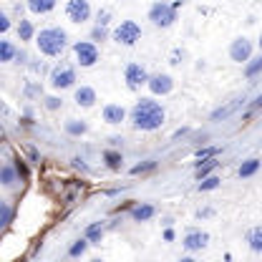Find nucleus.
Here are the masks:
<instances>
[{"label":"nucleus","instance_id":"6","mask_svg":"<svg viewBox=\"0 0 262 262\" xmlns=\"http://www.w3.org/2000/svg\"><path fill=\"white\" fill-rule=\"evenodd\" d=\"M66 16L74 23H86L91 18V5L89 0H68L66 3Z\"/></svg>","mask_w":262,"mask_h":262},{"label":"nucleus","instance_id":"21","mask_svg":"<svg viewBox=\"0 0 262 262\" xmlns=\"http://www.w3.org/2000/svg\"><path fill=\"white\" fill-rule=\"evenodd\" d=\"M86 237H89V242H101V237H104V227H101L98 222L91 225L89 229H86Z\"/></svg>","mask_w":262,"mask_h":262},{"label":"nucleus","instance_id":"20","mask_svg":"<svg viewBox=\"0 0 262 262\" xmlns=\"http://www.w3.org/2000/svg\"><path fill=\"white\" fill-rule=\"evenodd\" d=\"M214 167H217V159H214V156L205 159V164H202V167L197 169V179H205V177H207V174H209Z\"/></svg>","mask_w":262,"mask_h":262},{"label":"nucleus","instance_id":"1","mask_svg":"<svg viewBox=\"0 0 262 262\" xmlns=\"http://www.w3.org/2000/svg\"><path fill=\"white\" fill-rule=\"evenodd\" d=\"M164 119H167L164 109L159 106L156 101H149V98H141L139 104L131 109V126L139 129V131H156L164 124Z\"/></svg>","mask_w":262,"mask_h":262},{"label":"nucleus","instance_id":"12","mask_svg":"<svg viewBox=\"0 0 262 262\" xmlns=\"http://www.w3.org/2000/svg\"><path fill=\"white\" fill-rule=\"evenodd\" d=\"M126 119V109L119 106V104H109L104 106V121L106 124H121Z\"/></svg>","mask_w":262,"mask_h":262},{"label":"nucleus","instance_id":"19","mask_svg":"<svg viewBox=\"0 0 262 262\" xmlns=\"http://www.w3.org/2000/svg\"><path fill=\"white\" fill-rule=\"evenodd\" d=\"M18 38L20 40H31L33 38V23L31 20H20L18 23Z\"/></svg>","mask_w":262,"mask_h":262},{"label":"nucleus","instance_id":"9","mask_svg":"<svg viewBox=\"0 0 262 262\" xmlns=\"http://www.w3.org/2000/svg\"><path fill=\"white\" fill-rule=\"evenodd\" d=\"M250 56H252V43L250 40H247V38L232 40V46H229V58H232V61L247 63V61H250Z\"/></svg>","mask_w":262,"mask_h":262},{"label":"nucleus","instance_id":"2","mask_svg":"<svg viewBox=\"0 0 262 262\" xmlns=\"http://www.w3.org/2000/svg\"><path fill=\"white\" fill-rule=\"evenodd\" d=\"M66 46H68V36L61 28H46L38 36V48L46 56H61L66 51Z\"/></svg>","mask_w":262,"mask_h":262},{"label":"nucleus","instance_id":"10","mask_svg":"<svg viewBox=\"0 0 262 262\" xmlns=\"http://www.w3.org/2000/svg\"><path fill=\"white\" fill-rule=\"evenodd\" d=\"M209 242V235L207 232H202V229H194V232H189V235L184 237V250L187 252H199V250H205Z\"/></svg>","mask_w":262,"mask_h":262},{"label":"nucleus","instance_id":"25","mask_svg":"<svg viewBox=\"0 0 262 262\" xmlns=\"http://www.w3.org/2000/svg\"><path fill=\"white\" fill-rule=\"evenodd\" d=\"M104 156H106V164H109L111 169H121V154H116V151H106Z\"/></svg>","mask_w":262,"mask_h":262},{"label":"nucleus","instance_id":"17","mask_svg":"<svg viewBox=\"0 0 262 262\" xmlns=\"http://www.w3.org/2000/svg\"><path fill=\"white\" fill-rule=\"evenodd\" d=\"M260 171V159H247V162L240 167V177L247 179V177H252V174Z\"/></svg>","mask_w":262,"mask_h":262},{"label":"nucleus","instance_id":"14","mask_svg":"<svg viewBox=\"0 0 262 262\" xmlns=\"http://www.w3.org/2000/svg\"><path fill=\"white\" fill-rule=\"evenodd\" d=\"M247 244H250L252 252H262V225L252 227L250 232H247Z\"/></svg>","mask_w":262,"mask_h":262},{"label":"nucleus","instance_id":"31","mask_svg":"<svg viewBox=\"0 0 262 262\" xmlns=\"http://www.w3.org/2000/svg\"><path fill=\"white\" fill-rule=\"evenodd\" d=\"M8 28H10V23H8V16H0V31H8Z\"/></svg>","mask_w":262,"mask_h":262},{"label":"nucleus","instance_id":"26","mask_svg":"<svg viewBox=\"0 0 262 262\" xmlns=\"http://www.w3.org/2000/svg\"><path fill=\"white\" fill-rule=\"evenodd\" d=\"M66 131H68V134H86V124L68 121V124H66Z\"/></svg>","mask_w":262,"mask_h":262},{"label":"nucleus","instance_id":"22","mask_svg":"<svg viewBox=\"0 0 262 262\" xmlns=\"http://www.w3.org/2000/svg\"><path fill=\"white\" fill-rule=\"evenodd\" d=\"M262 71V56L257 58V61H252V63H247V68H244V76L247 78H255L257 74Z\"/></svg>","mask_w":262,"mask_h":262},{"label":"nucleus","instance_id":"33","mask_svg":"<svg viewBox=\"0 0 262 262\" xmlns=\"http://www.w3.org/2000/svg\"><path fill=\"white\" fill-rule=\"evenodd\" d=\"M154 164H144V167H134V169H131V174H139V171H144V169H151Z\"/></svg>","mask_w":262,"mask_h":262},{"label":"nucleus","instance_id":"18","mask_svg":"<svg viewBox=\"0 0 262 262\" xmlns=\"http://www.w3.org/2000/svg\"><path fill=\"white\" fill-rule=\"evenodd\" d=\"M13 56H16V48H13L10 40H0V61H13Z\"/></svg>","mask_w":262,"mask_h":262},{"label":"nucleus","instance_id":"5","mask_svg":"<svg viewBox=\"0 0 262 262\" xmlns=\"http://www.w3.org/2000/svg\"><path fill=\"white\" fill-rule=\"evenodd\" d=\"M124 78H126V86L131 91H136L141 89L144 83H149V74H147V68L139 66V63H129L126 71H124Z\"/></svg>","mask_w":262,"mask_h":262},{"label":"nucleus","instance_id":"13","mask_svg":"<svg viewBox=\"0 0 262 262\" xmlns=\"http://www.w3.org/2000/svg\"><path fill=\"white\" fill-rule=\"evenodd\" d=\"M76 104L83 106V109H89L96 104V91L91 89V86H81V89H76Z\"/></svg>","mask_w":262,"mask_h":262},{"label":"nucleus","instance_id":"23","mask_svg":"<svg viewBox=\"0 0 262 262\" xmlns=\"http://www.w3.org/2000/svg\"><path fill=\"white\" fill-rule=\"evenodd\" d=\"M220 187V177H205L199 182V189L202 192H212V189H217Z\"/></svg>","mask_w":262,"mask_h":262},{"label":"nucleus","instance_id":"30","mask_svg":"<svg viewBox=\"0 0 262 262\" xmlns=\"http://www.w3.org/2000/svg\"><path fill=\"white\" fill-rule=\"evenodd\" d=\"M46 106L48 109H58V106H61V101H58L56 96H51V98H46Z\"/></svg>","mask_w":262,"mask_h":262},{"label":"nucleus","instance_id":"24","mask_svg":"<svg viewBox=\"0 0 262 262\" xmlns=\"http://www.w3.org/2000/svg\"><path fill=\"white\" fill-rule=\"evenodd\" d=\"M86 247H89V237L78 240V242H76V244L68 250V255H71V257H78V255H83V252H86Z\"/></svg>","mask_w":262,"mask_h":262},{"label":"nucleus","instance_id":"15","mask_svg":"<svg viewBox=\"0 0 262 262\" xmlns=\"http://www.w3.org/2000/svg\"><path fill=\"white\" fill-rule=\"evenodd\" d=\"M28 8H31V13L43 16V13H51L56 8V0H28Z\"/></svg>","mask_w":262,"mask_h":262},{"label":"nucleus","instance_id":"7","mask_svg":"<svg viewBox=\"0 0 262 262\" xmlns=\"http://www.w3.org/2000/svg\"><path fill=\"white\" fill-rule=\"evenodd\" d=\"M76 81V71L71 68V66H56L53 68V74H51V86L53 89H71Z\"/></svg>","mask_w":262,"mask_h":262},{"label":"nucleus","instance_id":"8","mask_svg":"<svg viewBox=\"0 0 262 262\" xmlns=\"http://www.w3.org/2000/svg\"><path fill=\"white\" fill-rule=\"evenodd\" d=\"M74 51H76V58H78V66H83V68H91L98 61V48L94 46V43H89V40L76 43Z\"/></svg>","mask_w":262,"mask_h":262},{"label":"nucleus","instance_id":"28","mask_svg":"<svg viewBox=\"0 0 262 262\" xmlns=\"http://www.w3.org/2000/svg\"><path fill=\"white\" fill-rule=\"evenodd\" d=\"M3 184H5V187H10V184H13V169H10L8 164L3 167Z\"/></svg>","mask_w":262,"mask_h":262},{"label":"nucleus","instance_id":"29","mask_svg":"<svg viewBox=\"0 0 262 262\" xmlns=\"http://www.w3.org/2000/svg\"><path fill=\"white\" fill-rule=\"evenodd\" d=\"M217 151H220V149H217V147H214V149H205V151H199L197 156H199V159H209V156H214Z\"/></svg>","mask_w":262,"mask_h":262},{"label":"nucleus","instance_id":"32","mask_svg":"<svg viewBox=\"0 0 262 262\" xmlns=\"http://www.w3.org/2000/svg\"><path fill=\"white\" fill-rule=\"evenodd\" d=\"M94 38H96V40H104V38H106V31H104V28H96V31H94Z\"/></svg>","mask_w":262,"mask_h":262},{"label":"nucleus","instance_id":"3","mask_svg":"<svg viewBox=\"0 0 262 262\" xmlns=\"http://www.w3.org/2000/svg\"><path fill=\"white\" fill-rule=\"evenodd\" d=\"M149 20L156 28H169V25H174V20H177V8L159 0V3H154L149 8Z\"/></svg>","mask_w":262,"mask_h":262},{"label":"nucleus","instance_id":"11","mask_svg":"<svg viewBox=\"0 0 262 262\" xmlns=\"http://www.w3.org/2000/svg\"><path fill=\"white\" fill-rule=\"evenodd\" d=\"M149 89H151V94H156V96H167V94L174 89V81H171V76H167V74H156V76L149 78Z\"/></svg>","mask_w":262,"mask_h":262},{"label":"nucleus","instance_id":"27","mask_svg":"<svg viewBox=\"0 0 262 262\" xmlns=\"http://www.w3.org/2000/svg\"><path fill=\"white\" fill-rule=\"evenodd\" d=\"M10 222V207L8 202H0V225H8Z\"/></svg>","mask_w":262,"mask_h":262},{"label":"nucleus","instance_id":"16","mask_svg":"<svg viewBox=\"0 0 262 262\" xmlns=\"http://www.w3.org/2000/svg\"><path fill=\"white\" fill-rule=\"evenodd\" d=\"M131 217H134L136 222H147V220L154 217V207L151 205H139V207L131 209Z\"/></svg>","mask_w":262,"mask_h":262},{"label":"nucleus","instance_id":"4","mask_svg":"<svg viewBox=\"0 0 262 262\" xmlns=\"http://www.w3.org/2000/svg\"><path fill=\"white\" fill-rule=\"evenodd\" d=\"M139 38H141V28L136 20H121L119 28L113 31V40L121 43V46H134Z\"/></svg>","mask_w":262,"mask_h":262},{"label":"nucleus","instance_id":"34","mask_svg":"<svg viewBox=\"0 0 262 262\" xmlns=\"http://www.w3.org/2000/svg\"><path fill=\"white\" fill-rule=\"evenodd\" d=\"M260 51H262V36H260Z\"/></svg>","mask_w":262,"mask_h":262}]
</instances>
